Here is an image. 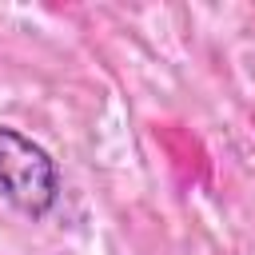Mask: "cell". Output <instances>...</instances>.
<instances>
[{
    "label": "cell",
    "instance_id": "cell-1",
    "mask_svg": "<svg viewBox=\"0 0 255 255\" xmlns=\"http://www.w3.org/2000/svg\"><path fill=\"white\" fill-rule=\"evenodd\" d=\"M0 195L32 219L48 215L60 199L56 159L16 128H0Z\"/></svg>",
    "mask_w": 255,
    "mask_h": 255
}]
</instances>
